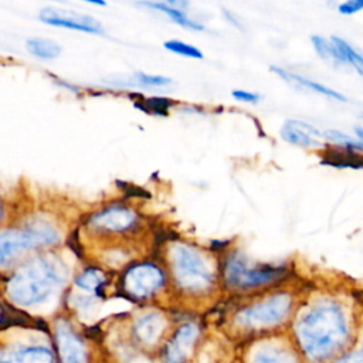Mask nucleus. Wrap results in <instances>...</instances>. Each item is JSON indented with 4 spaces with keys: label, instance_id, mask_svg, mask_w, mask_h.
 <instances>
[{
    "label": "nucleus",
    "instance_id": "nucleus-1",
    "mask_svg": "<svg viewBox=\"0 0 363 363\" xmlns=\"http://www.w3.org/2000/svg\"><path fill=\"white\" fill-rule=\"evenodd\" d=\"M286 332L305 363H330L359 342L352 313L330 298L299 309Z\"/></svg>",
    "mask_w": 363,
    "mask_h": 363
},
{
    "label": "nucleus",
    "instance_id": "nucleus-2",
    "mask_svg": "<svg viewBox=\"0 0 363 363\" xmlns=\"http://www.w3.org/2000/svg\"><path fill=\"white\" fill-rule=\"evenodd\" d=\"M294 309L292 294L278 291L238 306L218 323L228 343L240 347L248 342L286 332V325H291L295 315Z\"/></svg>",
    "mask_w": 363,
    "mask_h": 363
},
{
    "label": "nucleus",
    "instance_id": "nucleus-3",
    "mask_svg": "<svg viewBox=\"0 0 363 363\" xmlns=\"http://www.w3.org/2000/svg\"><path fill=\"white\" fill-rule=\"evenodd\" d=\"M65 268L55 259L40 258L20 268L9 282L10 298L23 306L48 301L64 284Z\"/></svg>",
    "mask_w": 363,
    "mask_h": 363
},
{
    "label": "nucleus",
    "instance_id": "nucleus-4",
    "mask_svg": "<svg viewBox=\"0 0 363 363\" xmlns=\"http://www.w3.org/2000/svg\"><path fill=\"white\" fill-rule=\"evenodd\" d=\"M172 265L174 282L184 294L201 295L213 286L214 272L199 250L186 244L174 245Z\"/></svg>",
    "mask_w": 363,
    "mask_h": 363
},
{
    "label": "nucleus",
    "instance_id": "nucleus-5",
    "mask_svg": "<svg viewBox=\"0 0 363 363\" xmlns=\"http://www.w3.org/2000/svg\"><path fill=\"white\" fill-rule=\"evenodd\" d=\"M58 241V233L45 221H33L26 227L0 231V267L13 264L30 248L50 245Z\"/></svg>",
    "mask_w": 363,
    "mask_h": 363
},
{
    "label": "nucleus",
    "instance_id": "nucleus-6",
    "mask_svg": "<svg viewBox=\"0 0 363 363\" xmlns=\"http://www.w3.org/2000/svg\"><path fill=\"white\" fill-rule=\"evenodd\" d=\"M204 340L203 325L197 319H184L172 328L156 363H193Z\"/></svg>",
    "mask_w": 363,
    "mask_h": 363
},
{
    "label": "nucleus",
    "instance_id": "nucleus-7",
    "mask_svg": "<svg viewBox=\"0 0 363 363\" xmlns=\"http://www.w3.org/2000/svg\"><path fill=\"white\" fill-rule=\"evenodd\" d=\"M235 363H305L288 332L235 347Z\"/></svg>",
    "mask_w": 363,
    "mask_h": 363
},
{
    "label": "nucleus",
    "instance_id": "nucleus-8",
    "mask_svg": "<svg viewBox=\"0 0 363 363\" xmlns=\"http://www.w3.org/2000/svg\"><path fill=\"white\" fill-rule=\"evenodd\" d=\"M285 274L278 265H250L244 258L233 255L224 267V282L237 291H251L269 285Z\"/></svg>",
    "mask_w": 363,
    "mask_h": 363
},
{
    "label": "nucleus",
    "instance_id": "nucleus-9",
    "mask_svg": "<svg viewBox=\"0 0 363 363\" xmlns=\"http://www.w3.org/2000/svg\"><path fill=\"white\" fill-rule=\"evenodd\" d=\"M169 318L159 312L150 311L139 315L132 326V340L133 345L140 353L145 356H150L152 360L156 362L157 354L167 339L170 330Z\"/></svg>",
    "mask_w": 363,
    "mask_h": 363
},
{
    "label": "nucleus",
    "instance_id": "nucleus-10",
    "mask_svg": "<svg viewBox=\"0 0 363 363\" xmlns=\"http://www.w3.org/2000/svg\"><path fill=\"white\" fill-rule=\"evenodd\" d=\"M164 285V275L155 264H138L123 277V288L135 299H147Z\"/></svg>",
    "mask_w": 363,
    "mask_h": 363
},
{
    "label": "nucleus",
    "instance_id": "nucleus-11",
    "mask_svg": "<svg viewBox=\"0 0 363 363\" xmlns=\"http://www.w3.org/2000/svg\"><path fill=\"white\" fill-rule=\"evenodd\" d=\"M38 17L41 21L50 26H57V27H64V28H71V30L92 33V34L104 33V27L96 18L88 14L75 13L72 10L47 7L40 11Z\"/></svg>",
    "mask_w": 363,
    "mask_h": 363
},
{
    "label": "nucleus",
    "instance_id": "nucleus-12",
    "mask_svg": "<svg viewBox=\"0 0 363 363\" xmlns=\"http://www.w3.org/2000/svg\"><path fill=\"white\" fill-rule=\"evenodd\" d=\"M58 356L62 363H85L86 349L79 336L64 322L55 326Z\"/></svg>",
    "mask_w": 363,
    "mask_h": 363
},
{
    "label": "nucleus",
    "instance_id": "nucleus-13",
    "mask_svg": "<svg viewBox=\"0 0 363 363\" xmlns=\"http://www.w3.org/2000/svg\"><path fill=\"white\" fill-rule=\"evenodd\" d=\"M136 216L125 207H109L91 218L92 225L106 231H125L133 225Z\"/></svg>",
    "mask_w": 363,
    "mask_h": 363
},
{
    "label": "nucleus",
    "instance_id": "nucleus-14",
    "mask_svg": "<svg viewBox=\"0 0 363 363\" xmlns=\"http://www.w3.org/2000/svg\"><path fill=\"white\" fill-rule=\"evenodd\" d=\"M281 136L284 140L301 146V147H309L318 143V138L320 136L319 130L302 121L291 119L286 121L281 128Z\"/></svg>",
    "mask_w": 363,
    "mask_h": 363
},
{
    "label": "nucleus",
    "instance_id": "nucleus-15",
    "mask_svg": "<svg viewBox=\"0 0 363 363\" xmlns=\"http://www.w3.org/2000/svg\"><path fill=\"white\" fill-rule=\"evenodd\" d=\"M0 363H54V354L44 346H21L0 352Z\"/></svg>",
    "mask_w": 363,
    "mask_h": 363
},
{
    "label": "nucleus",
    "instance_id": "nucleus-16",
    "mask_svg": "<svg viewBox=\"0 0 363 363\" xmlns=\"http://www.w3.org/2000/svg\"><path fill=\"white\" fill-rule=\"evenodd\" d=\"M322 164H328L332 167H353L360 169L363 167V152H359L349 146L335 145L326 149L325 155L322 156Z\"/></svg>",
    "mask_w": 363,
    "mask_h": 363
},
{
    "label": "nucleus",
    "instance_id": "nucleus-17",
    "mask_svg": "<svg viewBox=\"0 0 363 363\" xmlns=\"http://www.w3.org/2000/svg\"><path fill=\"white\" fill-rule=\"evenodd\" d=\"M271 71H274L275 74H278L279 77H282V78H284L285 81H288V82L298 84V85L305 86V88H308V89H311V91H313V92H318V94H320V95H326V96H329V98H332V99H336V101H346L345 95L339 94L337 91H333V89H330V88H328V86H325V85H322V84H318V82H315V81H312V79H308V78H305V77H301V75L288 72V71H285V69H282V68H279V67H271Z\"/></svg>",
    "mask_w": 363,
    "mask_h": 363
},
{
    "label": "nucleus",
    "instance_id": "nucleus-18",
    "mask_svg": "<svg viewBox=\"0 0 363 363\" xmlns=\"http://www.w3.org/2000/svg\"><path fill=\"white\" fill-rule=\"evenodd\" d=\"M27 45V50L38 57V58H44V60H52V58H57L61 52V47L50 40V38H40V37H34V38H30L27 40L26 43Z\"/></svg>",
    "mask_w": 363,
    "mask_h": 363
},
{
    "label": "nucleus",
    "instance_id": "nucleus-19",
    "mask_svg": "<svg viewBox=\"0 0 363 363\" xmlns=\"http://www.w3.org/2000/svg\"><path fill=\"white\" fill-rule=\"evenodd\" d=\"M142 6H146V7H150V9H155V10H159L164 14H167L174 23L183 26V27H187V28H191V30H203V24L200 23H196L193 20H190L182 10L179 9H174L172 4L169 3H153V1H146V3H142Z\"/></svg>",
    "mask_w": 363,
    "mask_h": 363
},
{
    "label": "nucleus",
    "instance_id": "nucleus-20",
    "mask_svg": "<svg viewBox=\"0 0 363 363\" xmlns=\"http://www.w3.org/2000/svg\"><path fill=\"white\" fill-rule=\"evenodd\" d=\"M104 284H105V277L99 269H86L77 279V285L82 291L92 294L94 296L99 294Z\"/></svg>",
    "mask_w": 363,
    "mask_h": 363
},
{
    "label": "nucleus",
    "instance_id": "nucleus-21",
    "mask_svg": "<svg viewBox=\"0 0 363 363\" xmlns=\"http://www.w3.org/2000/svg\"><path fill=\"white\" fill-rule=\"evenodd\" d=\"M332 43L335 44V47L337 48V51L343 57L345 62H350L356 68V71L360 75H363V54L356 51L354 48H352L350 44H347L345 40H342L339 37H333Z\"/></svg>",
    "mask_w": 363,
    "mask_h": 363
},
{
    "label": "nucleus",
    "instance_id": "nucleus-22",
    "mask_svg": "<svg viewBox=\"0 0 363 363\" xmlns=\"http://www.w3.org/2000/svg\"><path fill=\"white\" fill-rule=\"evenodd\" d=\"M311 41L316 50V52L328 60V61H337V62H345L343 57L340 55V52L337 51V48L335 47L333 43H329L328 40H325L323 37H319V35H313L311 37Z\"/></svg>",
    "mask_w": 363,
    "mask_h": 363
},
{
    "label": "nucleus",
    "instance_id": "nucleus-23",
    "mask_svg": "<svg viewBox=\"0 0 363 363\" xmlns=\"http://www.w3.org/2000/svg\"><path fill=\"white\" fill-rule=\"evenodd\" d=\"M164 48H167L172 52L180 54L183 57H189V58H203V52L196 48L194 45L186 44L183 41L179 40H169L164 43Z\"/></svg>",
    "mask_w": 363,
    "mask_h": 363
},
{
    "label": "nucleus",
    "instance_id": "nucleus-24",
    "mask_svg": "<svg viewBox=\"0 0 363 363\" xmlns=\"http://www.w3.org/2000/svg\"><path fill=\"white\" fill-rule=\"evenodd\" d=\"M330 363H363V340H359L352 349H349Z\"/></svg>",
    "mask_w": 363,
    "mask_h": 363
},
{
    "label": "nucleus",
    "instance_id": "nucleus-25",
    "mask_svg": "<svg viewBox=\"0 0 363 363\" xmlns=\"http://www.w3.org/2000/svg\"><path fill=\"white\" fill-rule=\"evenodd\" d=\"M133 79H135L133 84L147 85V86H162V85H167L172 82L169 78L157 77V75H147V74H142V72L135 74Z\"/></svg>",
    "mask_w": 363,
    "mask_h": 363
},
{
    "label": "nucleus",
    "instance_id": "nucleus-26",
    "mask_svg": "<svg viewBox=\"0 0 363 363\" xmlns=\"http://www.w3.org/2000/svg\"><path fill=\"white\" fill-rule=\"evenodd\" d=\"M147 105L152 106L155 113L166 115L167 113V108L172 105V101L164 99V98H153V99L147 101Z\"/></svg>",
    "mask_w": 363,
    "mask_h": 363
},
{
    "label": "nucleus",
    "instance_id": "nucleus-27",
    "mask_svg": "<svg viewBox=\"0 0 363 363\" xmlns=\"http://www.w3.org/2000/svg\"><path fill=\"white\" fill-rule=\"evenodd\" d=\"M363 9V0H349L339 6V13L342 14H354Z\"/></svg>",
    "mask_w": 363,
    "mask_h": 363
},
{
    "label": "nucleus",
    "instance_id": "nucleus-28",
    "mask_svg": "<svg viewBox=\"0 0 363 363\" xmlns=\"http://www.w3.org/2000/svg\"><path fill=\"white\" fill-rule=\"evenodd\" d=\"M233 96L238 101H244V102H255L258 101V95L257 94H252V92H248V91H241V89H235L233 91Z\"/></svg>",
    "mask_w": 363,
    "mask_h": 363
},
{
    "label": "nucleus",
    "instance_id": "nucleus-29",
    "mask_svg": "<svg viewBox=\"0 0 363 363\" xmlns=\"http://www.w3.org/2000/svg\"><path fill=\"white\" fill-rule=\"evenodd\" d=\"M354 132H356V135L359 136V139H360L362 143H363V128H362V126H356V128H354Z\"/></svg>",
    "mask_w": 363,
    "mask_h": 363
},
{
    "label": "nucleus",
    "instance_id": "nucleus-30",
    "mask_svg": "<svg viewBox=\"0 0 363 363\" xmlns=\"http://www.w3.org/2000/svg\"><path fill=\"white\" fill-rule=\"evenodd\" d=\"M1 214H3V207H1V201H0V218H1Z\"/></svg>",
    "mask_w": 363,
    "mask_h": 363
}]
</instances>
